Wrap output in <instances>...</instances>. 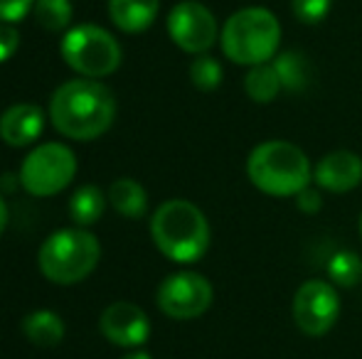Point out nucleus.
<instances>
[{
  "label": "nucleus",
  "instance_id": "nucleus-18",
  "mask_svg": "<svg viewBox=\"0 0 362 359\" xmlns=\"http://www.w3.org/2000/svg\"><path fill=\"white\" fill-rule=\"evenodd\" d=\"M244 91H247V96L254 104H272V101H276V96L281 94L284 87L274 62L249 67L247 77H244Z\"/></svg>",
  "mask_w": 362,
  "mask_h": 359
},
{
  "label": "nucleus",
  "instance_id": "nucleus-1",
  "mask_svg": "<svg viewBox=\"0 0 362 359\" xmlns=\"http://www.w3.org/2000/svg\"><path fill=\"white\" fill-rule=\"evenodd\" d=\"M116 99L99 79H72L54 89L49 121L69 140H94L114 126Z\"/></svg>",
  "mask_w": 362,
  "mask_h": 359
},
{
  "label": "nucleus",
  "instance_id": "nucleus-29",
  "mask_svg": "<svg viewBox=\"0 0 362 359\" xmlns=\"http://www.w3.org/2000/svg\"><path fill=\"white\" fill-rule=\"evenodd\" d=\"M358 226H360V236H362V214H360V224Z\"/></svg>",
  "mask_w": 362,
  "mask_h": 359
},
{
  "label": "nucleus",
  "instance_id": "nucleus-27",
  "mask_svg": "<svg viewBox=\"0 0 362 359\" xmlns=\"http://www.w3.org/2000/svg\"><path fill=\"white\" fill-rule=\"evenodd\" d=\"M5 226H8V205H5L3 195H0V234L5 231Z\"/></svg>",
  "mask_w": 362,
  "mask_h": 359
},
{
  "label": "nucleus",
  "instance_id": "nucleus-23",
  "mask_svg": "<svg viewBox=\"0 0 362 359\" xmlns=\"http://www.w3.org/2000/svg\"><path fill=\"white\" fill-rule=\"evenodd\" d=\"M333 0H291L296 20L303 25H318L328 18Z\"/></svg>",
  "mask_w": 362,
  "mask_h": 359
},
{
  "label": "nucleus",
  "instance_id": "nucleus-6",
  "mask_svg": "<svg viewBox=\"0 0 362 359\" xmlns=\"http://www.w3.org/2000/svg\"><path fill=\"white\" fill-rule=\"evenodd\" d=\"M62 59L84 79H104L121 67V44L109 30L99 25H76L62 37Z\"/></svg>",
  "mask_w": 362,
  "mask_h": 359
},
{
  "label": "nucleus",
  "instance_id": "nucleus-9",
  "mask_svg": "<svg viewBox=\"0 0 362 359\" xmlns=\"http://www.w3.org/2000/svg\"><path fill=\"white\" fill-rule=\"evenodd\" d=\"M293 322L303 335L323 337L335 327L340 317V296L338 288L323 278H313L298 286L293 296Z\"/></svg>",
  "mask_w": 362,
  "mask_h": 359
},
{
  "label": "nucleus",
  "instance_id": "nucleus-2",
  "mask_svg": "<svg viewBox=\"0 0 362 359\" xmlns=\"http://www.w3.org/2000/svg\"><path fill=\"white\" fill-rule=\"evenodd\" d=\"M151 236L165 259L195 264L210 249V221L190 200H168L153 212Z\"/></svg>",
  "mask_w": 362,
  "mask_h": 359
},
{
  "label": "nucleus",
  "instance_id": "nucleus-16",
  "mask_svg": "<svg viewBox=\"0 0 362 359\" xmlns=\"http://www.w3.org/2000/svg\"><path fill=\"white\" fill-rule=\"evenodd\" d=\"M23 335L35 347H54L64 340V322L54 310H33L23 320Z\"/></svg>",
  "mask_w": 362,
  "mask_h": 359
},
{
  "label": "nucleus",
  "instance_id": "nucleus-15",
  "mask_svg": "<svg viewBox=\"0 0 362 359\" xmlns=\"http://www.w3.org/2000/svg\"><path fill=\"white\" fill-rule=\"evenodd\" d=\"M109 205L126 219H141L148 212V195L139 180L134 178H119L106 192Z\"/></svg>",
  "mask_w": 362,
  "mask_h": 359
},
{
  "label": "nucleus",
  "instance_id": "nucleus-24",
  "mask_svg": "<svg viewBox=\"0 0 362 359\" xmlns=\"http://www.w3.org/2000/svg\"><path fill=\"white\" fill-rule=\"evenodd\" d=\"M35 0H0V23H20L23 18H28V13H33Z\"/></svg>",
  "mask_w": 362,
  "mask_h": 359
},
{
  "label": "nucleus",
  "instance_id": "nucleus-13",
  "mask_svg": "<svg viewBox=\"0 0 362 359\" xmlns=\"http://www.w3.org/2000/svg\"><path fill=\"white\" fill-rule=\"evenodd\" d=\"M45 114L35 104H15L0 116V138L10 148L33 145L42 135Z\"/></svg>",
  "mask_w": 362,
  "mask_h": 359
},
{
  "label": "nucleus",
  "instance_id": "nucleus-3",
  "mask_svg": "<svg viewBox=\"0 0 362 359\" xmlns=\"http://www.w3.org/2000/svg\"><path fill=\"white\" fill-rule=\"evenodd\" d=\"M247 178L269 197H296L313 182V165L300 145L274 138L249 153Z\"/></svg>",
  "mask_w": 362,
  "mask_h": 359
},
{
  "label": "nucleus",
  "instance_id": "nucleus-14",
  "mask_svg": "<svg viewBox=\"0 0 362 359\" xmlns=\"http://www.w3.org/2000/svg\"><path fill=\"white\" fill-rule=\"evenodd\" d=\"M160 10V0H109V18L121 32H144Z\"/></svg>",
  "mask_w": 362,
  "mask_h": 359
},
{
  "label": "nucleus",
  "instance_id": "nucleus-5",
  "mask_svg": "<svg viewBox=\"0 0 362 359\" xmlns=\"http://www.w3.org/2000/svg\"><path fill=\"white\" fill-rule=\"evenodd\" d=\"M99 259V239L89 229L67 226L45 239V244L40 246L37 264L47 281L57 286H74L94 273Z\"/></svg>",
  "mask_w": 362,
  "mask_h": 359
},
{
  "label": "nucleus",
  "instance_id": "nucleus-17",
  "mask_svg": "<svg viewBox=\"0 0 362 359\" xmlns=\"http://www.w3.org/2000/svg\"><path fill=\"white\" fill-rule=\"evenodd\" d=\"M109 197L101 192V187L96 185H81L74 190L72 200H69V217L74 219L76 226L86 229V226L96 224L104 217Z\"/></svg>",
  "mask_w": 362,
  "mask_h": 359
},
{
  "label": "nucleus",
  "instance_id": "nucleus-20",
  "mask_svg": "<svg viewBox=\"0 0 362 359\" xmlns=\"http://www.w3.org/2000/svg\"><path fill=\"white\" fill-rule=\"evenodd\" d=\"M35 20L49 32H67L72 25V0H35Z\"/></svg>",
  "mask_w": 362,
  "mask_h": 359
},
{
  "label": "nucleus",
  "instance_id": "nucleus-12",
  "mask_svg": "<svg viewBox=\"0 0 362 359\" xmlns=\"http://www.w3.org/2000/svg\"><path fill=\"white\" fill-rule=\"evenodd\" d=\"M315 187L343 195L362 182V158L353 150H330L313 165Z\"/></svg>",
  "mask_w": 362,
  "mask_h": 359
},
{
  "label": "nucleus",
  "instance_id": "nucleus-22",
  "mask_svg": "<svg viewBox=\"0 0 362 359\" xmlns=\"http://www.w3.org/2000/svg\"><path fill=\"white\" fill-rule=\"evenodd\" d=\"M224 79V69L219 59L210 54H197L190 64V82L200 91H215Z\"/></svg>",
  "mask_w": 362,
  "mask_h": 359
},
{
  "label": "nucleus",
  "instance_id": "nucleus-7",
  "mask_svg": "<svg viewBox=\"0 0 362 359\" xmlns=\"http://www.w3.org/2000/svg\"><path fill=\"white\" fill-rule=\"evenodd\" d=\"M76 175V155L64 143L35 145L20 165V185L33 197L59 195L72 185Z\"/></svg>",
  "mask_w": 362,
  "mask_h": 359
},
{
  "label": "nucleus",
  "instance_id": "nucleus-4",
  "mask_svg": "<svg viewBox=\"0 0 362 359\" xmlns=\"http://www.w3.org/2000/svg\"><path fill=\"white\" fill-rule=\"evenodd\" d=\"M219 44L224 57L234 64H267L281 47V23L269 8H242L222 25Z\"/></svg>",
  "mask_w": 362,
  "mask_h": 359
},
{
  "label": "nucleus",
  "instance_id": "nucleus-10",
  "mask_svg": "<svg viewBox=\"0 0 362 359\" xmlns=\"http://www.w3.org/2000/svg\"><path fill=\"white\" fill-rule=\"evenodd\" d=\"M217 18L200 0H180L168 13V35L187 54H207L219 42Z\"/></svg>",
  "mask_w": 362,
  "mask_h": 359
},
{
  "label": "nucleus",
  "instance_id": "nucleus-8",
  "mask_svg": "<svg viewBox=\"0 0 362 359\" xmlns=\"http://www.w3.org/2000/svg\"><path fill=\"white\" fill-rule=\"evenodd\" d=\"M158 308L170 320H195L210 310L215 288L202 273L177 271L158 286Z\"/></svg>",
  "mask_w": 362,
  "mask_h": 359
},
{
  "label": "nucleus",
  "instance_id": "nucleus-21",
  "mask_svg": "<svg viewBox=\"0 0 362 359\" xmlns=\"http://www.w3.org/2000/svg\"><path fill=\"white\" fill-rule=\"evenodd\" d=\"M325 273H328L333 286L353 288L362 278V261L355 251H338V254L330 256Z\"/></svg>",
  "mask_w": 362,
  "mask_h": 359
},
{
  "label": "nucleus",
  "instance_id": "nucleus-26",
  "mask_svg": "<svg viewBox=\"0 0 362 359\" xmlns=\"http://www.w3.org/2000/svg\"><path fill=\"white\" fill-rule=\"evenodd\" d=\"M296 207H298L303 214H315V212H320V207H323L320 192L315 190L313 185H308L305 190H300L298 195H296Z\"/></svg>",
  "mask_w": 362,
  "mask_h": 359
},
{
  "label": "nucleus",
  "instance_id": "nucleus-28",
  "mask_svg": "<svg viewBox=\"0 0 362 359\" xmlns=\"http://www.w3.org/2000/svg\"><path fill=\"white\" fill-rule=\"evenodd\" d=\"M121 359H153V357L148 355V352H144V350H131V352H126Z\"/></svg>",
  "mask_w": 362,
  "mask_h": 359
},
{
  "label": "nucleus",
  "instance_id": "nucleus-11",
  "mask_svg": "<svg viewBox=\"0 0 362 359\" xmlns=\"http://www.w3.org/2000/svg\"><path fill=\"white\" fill-rule=\"evenodd\" d=\"M99 327L111 345L124 350H139L151 337V320L146 310L129 300H116L106 305L99 317Z\"/></svg>",
  "mask_w": 362,
  "mask_h": 359
},
{
  "label": "nucleus",
  "instance_id": "nucleus-19",
  "mask_svg": "<svg viewBox=\"0 0 362 359\" xmlns=\"http://www.w3.org/2000/svg\"><path fill=\"white\" fill-rule=\"evenodd\" d=\"M272 62L279 72L284 91L298 94V91H303L310 84V64L305 59V54L286 49V52H279Z\"/></svg>",
  "mask_w": 362,
  "mask_h": 359
},
{
  "label": "nucleus",
  "instance_id": "nucleus-25",
  "mask_svg": "<svg viewBox=\"0 0 362 359\" xmlns=\"http://www.w3.org/2000/svg\"><path fill=\"white\" fill-rule=\"evenodd\" d=\"M18 44H20L18 28L10 23H0V64L8 62V59L18 52Z\"/></svg>",
  "mask_w": 362,
  "mask_h": 359
}]
</instances>
